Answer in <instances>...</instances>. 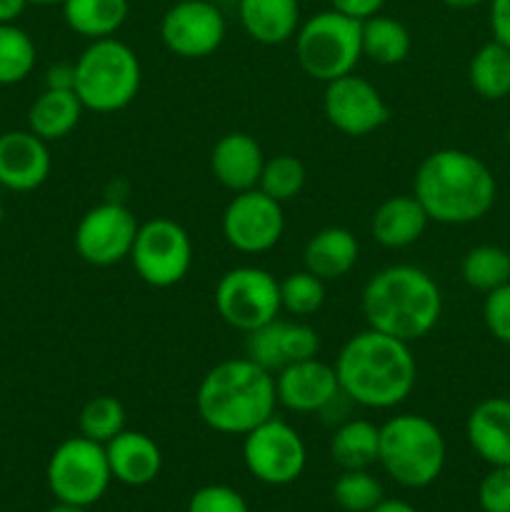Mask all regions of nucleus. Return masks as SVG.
Segmentation results:
<instances>
[{"label": "nucleus", "instance_id": "obj_1", "mask_svg": "<svg viewBox=\"0 0 510 512\" xmlns=\"http://www.w3.org/2000/svg\"><path fill=\"white\" fill-rule=\"evenodd\" d=\"M343 398L370 410H390L405 403L418 380L410 343L368 328L355 333L335 358Z\"/></svg>", "mask_w": 510, "mask_h": 512}, {"label": "nucleus", "instance_id": "obj_2", "mask_svg": "<svg viewBox=\"0 0 510 512\" xmlns=\"http://www.w3.org/2000/svg\"><path fill=\"white\" fill-rule=\"evenodd\" d=\"M413 195L435 223L468 225L490 213L498 183L488 165L473 153L440 148L420 160Z\"/></svg>", "mask_w": 510, "mask_h": 512}, {"label": "nucleus", "instance_id": "obj_3", "mask_svg": "<svg viewBox=\"0 0 510 512\" xmlns=\"http://www.w3.org/2000/svg\"><path fill=\"white\" fill-rule=\"evenodd\" d=\"M275 375L250 358H230L203 375L195 410L220 435H248L275 415Z\"/></svg>", "mask_w": 510, "mask_h": 512}, {"label": "nucleus", "instance_id": "obj_4", "mask_svg": "<svg viewBox=\"0 0 510 512\" xmlns=\"http://www.w3.org/2000/svg\"><path fill=\"white\" fill-rule=\"evenodd\" d=\"M363 315L368 328L415 343L430 335L443 315L438 283L418 265H388L363 288Z\"/></svg>", "mask_w": 510, "mask_h": 512}, {"label": "nucleus", "instance_id": "obj_5", "mask_svg": "<svg viewBox=\"0 0 510 512\" xmlns=\"http://www.w3.org/2000/svg\"><path fill=\"white\" fill-rule=\"evenodd\" d=\"M445 438L425 415L403 413L380 425L378 465L403 488H428L445 468Z\"/></svg>", "mask_w": 510, "mask_h": 512}, {"label": "nucleus", "instance_id": "obj_6", "mask_svg": "<svg viewBox=\"0 0 510 512\" xmlns=\"http://www.w3.org/2000/svg\"><path fill=\"white\" fill-rule=\"evenodd\" d=\"M73 68L75 93L85 110L118 113L138 98L143 68H140L135 50L123 40H90Z\"/></svg>", "mask_w": 510, "mask_h": 512}, {"label": "nucleus", "instance_id": "obj_7", "mask_svg": "<svg viewBox=\"0 0 510 512\" xmlns=\"http://www.w3.org/2000/svg\"><path fill=\"white\" fill-rule=\"evenodd\" d=\"M293 40L300 70L318 83L350 75L363 58L360 20L348 18L333 8L303 20Z\"/></svg>", "mask_w": 510, "mask_h": 512}, {"label": "nucleus", "instance_id": "obj_8", "mask_svg": "<svg viewBox=\"0 0 510 512\" xmlns=\"http://www.w3.org/2000/svg\"><path fill=\"white\" fill-rule=\"evenodd\" d=\"M45 480L58 503L90 508L103 498L113 480L105 445L83 435L63 440L50 455Z\"/></svg>", "mask_w": 510, "mask_h": 512}, {"label": "nucleus", "instance_id": "obj_9", "mask_svg": "<svg viewBox=\"0 0 510 512\" xmlns=\"http://www.w3.org/2000/svg\"><path fill=\"white\" fill-rule=\"evenodd\" d=\"M215 310L233 330L253 333L280 315V280L255 265L228 270L215 285Z\"/></svg>", "mask_w": 510, "mask_h": 512}, {"label": "nucleus", "instance_id": "obj_10", "mask_svg": "<svg viewBox=\"0 0 510 512\" xmlns=\"http://www.w3.org/2000/svg\"><path fill=\"white\" fill-rule=\"evenodd\" d=\"M130 263L150 288H173L185 280L193 265V243L188 230L170 218H153L138 225Z\"/></svg>", "mask_w": 510, "mask_h": 512}, {"label": "nucleus", "instance_id": "obj_11", "mask_svg": "<svg viewBox=\"0 0 510 512\" xmlns=\"http://www.w3.org/2000/svg\"><path fill=\"white\" fill-rule=\"evenodd\" d=\"M243 463L260 483L290 485L303 475L308 450L298 430L273 415L243 435Z\"/></svg>", "mask_w": 510, "mask_h": 512}, {"label": "nucleus", "instance_id": "obj_12", "mask_svg": "<svg viewBox=\"0 0 510 512\" xmlns=\"http://www.w3.org/2000/svg\"><path fill=\"white\" fill-rule=\"evenodd\" d=\"M228 25L213 0H178L160 20V40L183 60H200L223 45Z\"/></svg>", "mask_w": 510, "mask_h": 512}, {"label": "nucleus", "instance_id": "obj_13", "mask_svg": "<svg viewBox=\"0 0 510 512\" xmlns=\"http://www.w3.org/2000/svg\"><path fill=\"white\" fill-rule=\"evenodd\" d=\"M138 225L128 205L115 200L100 203L80 218L73 235L75 250L85 263L95 268L123 263L125 258H130Z\"/></svg>", "mask_w": 510, "mask_h": 512}, {"label": "nucleus", "instance_id": "obj_14", "mask_svg": "<svg viewBox=\"0 0 510 512\" xmlns=\"http://www.w3.org/2000/svg\"><path fill=\"white\" fill-rule=\"evenodd\" d=\"M285 230L283 203L253 188L235 193L223 210V238L245 255L268 253L280 243Z\"/></svg>", "mask_w": 510, "mask_h": 512}, {"label": "nucleus", "instance_id": "obj_15", "mask_svg": "<svg viewBox=\"0 0 510 512\" xmlns=\"http://www.w3.org/2000/svg\"><path fill=\"white\" fill-rule=\"evenodd\" d=\"M323 113L325 120L348 138H365L383 128L390 118L380 90L355 73L325 83Z\"/></svg>", "mask_w": 510, "mask_h": 512}, {"label": "nucleus", "instance_id": "obj_16", "mask_svg": "<svg viewBox=\"0 0 510 512\" xmlns=\"http://www.w3.org/2000/svg\"><path fill=\"white\" fill-rule=\"evenodd\" d=\"M318 350L320 338L308 323L280 320V315L245 335V358H250L273 375L288 365L300 363V360L315 358Z\"/></svg>", "mask_w": 510, "mask_h": 512}, {"label": "nucleus", "instance_id": "obj_17", "mask_svg": "<svg viewBox=\"0 0 510 512\" xmlns=\"http://www.w3.org/2000/svg\"><path fill=\"white\" fill-rule=\"evenodd\" d=\"M275 395L293 413H323L340 398L338 375L333 365L315 358L300 360L275 373Z\"/></svg>", "mask_w": 510, "mask_h": 512}, {"label": "nucleus", "instance_id": "obj_18", "mask_svg": "<svg viewBox=\"0 0 510 512\" xmlns=\"http://www.w3.org/2000/svg\"><path fill=\"white\" fill-rule=\"evenodd\" d=\"M53 160L48 143L30 130L0 133V188L28 193L48 180Z\"/></svg>", "mask_w": 510, "mask_h": 512}, {"label": "nucleus", "instance_id": "obj_19", "mask_svg": "<svg viewBox=\"0 0 510 512\" xmlns=\"http://www.w3.org/2000/svg\"><path fill=\"white\" fill-rule=\"evenodd\" d=\"M265 155L258 140L243 130L225 133L210 153V173L230 193H245L258 188Z\"/></svg>", "mask_w": 510, "mask_h": 512}, {"label": "nucleus", "instance_id": "obj_20", "mask_svg": "<svg viewBox=\"0 0 510 512\" xmlns=\"http://www.w3.org/2000/svg\"><path fill=\"white\" fill-rule=\"evenodd\" d=\"M110 475L120 485L128 488H143L160 475L163 468V453L150 435L140 430H123L105 445Z\"/></svg>", "mask_w": 510, "mask_h": 512}, {"label": "nucleus", "instance_id": "obj_21", "mask_svg": "<svg viewBox=\"0 0 510 512\" xmlns=\"http://www.w3.org/2000/svg\"><path fill=\"white\" fill-rule=\"evenodd\" d=\"M470 448L488 465H510V398H485L465 423Z\"/></svg>", "mask_w": 510, "mask_h": 512}, {"label": "nucleus", "instance_id": "obj_22", "mask_svg": "<svg viewBox=\"0 0 510 512\" xmlns=\"http://www.w3.org/2000/svg\"><path fill=\"white\" fill-rule=\"evenodd\" d=\"M428 223V213L415 195H393L375 208L370 233L383 248L400 250L418 243Z\"/></svg>", "mask_w": 510, "mask_h": 512}, {"label": "nucleus", "instance_id": "obj_23", "mask_svg": "<svg viewBox=\"0 0 510 512\" xmlns=\"http://www.w3.org/2000/svg\"><path fill=\"white\" fill-rule=\"evenodd\" d=\"M238 18L250 40L260 45H283L300 28L298 0H238Z\"/></svg>", "mask_w": 510, "mask_h": 512}, {"label": "nucleus", "instance_id": "obj_24", "mask_svg": "<svg viewBox=\"0 0 510 512\" xmlns=\"http://www.w3.org/2000/svg\"><path fill=\"white\" fill-rule=\"evenodd\" d=\"M358 255L360 245L355 235L348 228L330 225V228L318 230L305 243L303 263L305 270H310L323 283H328V280L345 278L355 268V263H358Z\"/></svg>", "mask_w": 510, "mask_h": 512}, {"label": "nucleus", "instance_id": "obj_25", "mask_svg": "<svg viewBox=\"0 0 510 512\" xmlns=\"http://www.w3.org/2000/svg\"><path fill=\"white\" fill-rule=\"evenodd\" d=\"M83 110L85 108L75 90L45 88L30 105L28 130L38 135V138H43L45 143L63 140L78 128Z\"/></svg>", "mask_w": 510, "mask_h": 512}, {"label": "nucleus", "instance_id": "obj_26", "mask_svg": "<svg viewBox=\"0 0 510 512\" xmlns=\"http://www.w3.org/2000/svg\"><path fill=\"white\" fill-rule=\"evenodd\" d=\"M63 18L85 40L115 38L130 13L128 0H63Z\"/></svg>", "mask_w": 510, "mask_h": 512}, {"label": "nucleus", "instance_id": "obj_27", "mask_svg": "<svg viewBox=\"0 0 510 512\" xmlns=\"http://www.w3.org/2000/svg\"><path fill=\"white\" fill-rule=\"evenodd\" d=\"M380 425L370 420H345L330 438V458L343 470H370L378 463Z\"/></svg>", "mask_w": 510, "mask_h": 512}, {"label": "nucleus", "instance_id": "obj_28", "mask_svg": "<svg viewBox=\"0 0 510 512\" xmlns=\"http://www.w3.org/2000/svg\"><path fill=\"white\" fill-rule=\"evenodd\" d=\"M360 45L365 58L373 63L398 65L410 55L413 38L400 20L378 13L360 23Z\"/></svg>", "mask_w": 510, "mask_h": 512}, {"label": "nucleus", "instance_id": "obj_29", "mask_svg": "<svg viewBox=\"0 0 510 512\" xmlns=\"http://www.w3.org/2000/svg\"><path fill=\"white\" fill-rule=\"evenodd\" d=\"M470 88L483 100H503L510 95V48L498 40L480 45L468 65Z\"/></svg>", "mask_w": 510, "mask_h": 512}, {"label": "nucleus", "instance_id": "obj_30", "mask_svg": "<svg viewBox=\"0 0 510 512\" xmlns=\"http://www.w3.org/2000/svg\"><path fill=\"white\" fill-rule=\"evenodd\" d=\"M460 275L473 290L490 293L510 283V250L498 248V245H475L463 255Z\"/></svg>", "mask_w": 510, "mask_h": 512}, {"label": "nucleus", "instance_id": "obj_31", "mask_svg": "<svg viewBox=\"0 0 510 512\" xmlns=\"http://www.w3.org/2000/svg\"><path fill=\"white\" fill-rule=\"evenodd\" d=\"M35 43L15 23H0V85L23 83L35 68Z\"/></svg>", "mask_w": 510, "mask_h": 512}, {"label": "nucleus", "instance_id": "obj_32", "mask_svg": "<svg viewBox=\"0 0 510 512\" xmlns=\"http://www.w3.org/2000/svg\"><path fill=\"white\" fill-rule=\"evenodd\" d=\"M80 435L95 440L100 445H108L115 435L125 430V408L113 395H95L83 405L78 415Z\"/></svg>", "mask_w": 510, "mask_h": 512}, {"label": "nucleus", "instance_id": "obj_33", "mask_svg": "<svg viewBox=\"0 0 510 512\" xmlns=\"http://www.w3.org/2000/svg\"><path fill=\"white\" fill-rule=\"evenodd\" d=\"M333 500L345 512H370L383 503V485L370 470H343L333 483Z\"/></svg>", "mask_w": 510, "mask_h": 512}, {"label": "nucleus", "instance_id": "obj_34", "mask_svg": "<svg viewBox=\"0 0 510 512\" xmlns=\"http://www.w3.org/2000/svg\"><path fill=\"white\" fill-rule=\"evenodd\" d=\"M305 188V165L300 163L295 155H275V158H265L263 173H260L258 190L270 195L278 203H288V200L298 198L300 190Z\"/></svg>", "mask_w": 510, "mask_h": 512}, {"label": "nucleus", "instance_id": "obj_35", "mask_svg": "<svg viewBox=\"0 0 510 512\" xmlns=\"http://www.w3.org/2000/svg\"><path fill=\"white\" fill-rule=\"evenodd\" d=\"M325 303V283L310 270H298L280 280V305L295 318L315 315Z\"/></svg>", "mask_w": 510, "mask_h": 512}, {"label": "nucleus", "instance_id": "obj_36", "mask_svg": "<svg viewBox=\"0 0 510 512\" xmlns=\"http://www.w3.org/2000/svg\"><path fill=\"white\" fill-rule=\"evenodd\" d=\"M188 512H250L243 495L228 485H203L188 500Z\"/></svg>", "mask_w": 510, "mask_h": 512}, {"label": "nucleus", "instance_id": "obj_37", "mask_svg": "<svg viewBox=\"0 0 510 512\" xmlns=\"http://www.w3.org/2000/svg\"><path fill=\"white\" fill-rule=\"evenodd\" d=\"M483 320L495 340L510 345V283L485 293Z\"/></svg>", "mask_w": 510, "mask_h": 512}, {"label": "nucleus", "instance_id": "obj_38", "mask_svg": "<svg viewBox=\"0 0 510 512\" xmlns=\"http://www.w3.org/2000/svg\"><path fill=\"white\" fill-rule=\"evenodd\" d=\"M483 512H510V465H493L478 485Z\"/></svg>", "mask_w": 510, "mask_h": 512}, {"label": "nucleus", "instance_id": "obj_39", "mask_svg": "<svg viewBox=\"0 0 510 512\" xmlns=\"http://www.w3.org/2000/svg\"><path fill=\"white\" fill-rule=\"evenodd\" d=\"M383 5L385 0H330V8L353 20H360V23L378 15L383 10Z\"/></svg>", "mask_w": 510, "mask_h": 512}, {"label": "nucleus", "instance_id": "obj_40", "mask_svg": "<svg viewBox=\"0 0 510 512\" xmlns=\"http://www.w3.org/2000/svg\"><path fill=\"white\" fill-rule=\"evenodd\" d=\"M493 40L510 48V0H488Z\"/></svg>", "mask_w": 510, "mask_h": 512}, {"label": "nucleus", "instance_id": "obj_41", "mask_svg": "<svg viewBox=\"0 0 510 512\" xmlns=\"http://www.w3.org/2000/svg\"><path fill=\"white\" fill-rule=\"evenodd\" d=\"M45 88L75 90V68L68 63H58L45 73Z\"/></svg>", "mask_w": 510, "mask_h": 512}, {"label": "nucleus", "instance_id": "obj_42", "mask_svg": "<svg viewBox=\"0 0 510 512\" xmlns=\"http://www.w3.org/2000/svg\"><path fill=\"white\" fill-rule=\"evenodd\" d=\"M28 5L30 0H0V23H15Z\"/></svg>", "mask_w": 510, "mask_h": 512}, {"label": "nucleus", "instance_id": "obj_43", "mask_svg": "<svg viewBox=\"0 0 510 512\" xmlns=\"http://www.w3.org/2000/svg\"><path fill=\"white\" fill-rule=\"evenodd\" d=\"M370 512H418L410 503L405 500H383V503L375 505Z\"/></svg>", "mask_w": 510, "mask_h": 512}, {"label": "nucleus", "instance_id": "obj_44", "mask_svg": "<svg viewBox=\"0 0 510 512\" xmlns=\"http://www.w3.org/2000/svg\"><path fill=\"white\" fill-rule=\"evenodd\" d=\"M443 3L453 10H470V8H478V5L488 3V0H443Z\"/></svg>", "mask_w": 510, "mask_h": 512}, {"label": "nucleus", "instance_id": "obj_45", "mask_svg": "<svg viewBox=\"0 0 510 512\" xmlns=\"http://www.w3.org/2000/svg\"><path fill=\"white\" fill-rule=\"evenodd\" d=\"M48 512H88V508H80V505H68V503H55Z\"/></svg>", "mask_w": 510, "mask_h": 512}, {"label": "nucleus", "instance_id": "obj_46", "mask_svg": "<svg viewBox=\"0 0 510 512\" xmlns=\"http://www.w3.org/2000/svg\"><path fill=\"white\" fill-rule=\"evenodd\" d=\"M33 5H55V3H63V0H30Z\"/></svg>", "mask_w": 510, "mask_h": 512}, {"label": "nucleus", "instance_id": "obj_47", "mask_svg": "<svg viewBox=\"0 0 510 512\" xmlns=\"http://www.w3.org/2000/svg\"><path fill=\"white\" fill-rule=\"evenodd\" d=\"M505 143H508V148H510V125H508V130H505Z\"/></svg>", "mask_w": 510, "mask_h": 512}, {"label": "nucleus", "instance_id": "obj_48", "mask_svg": "<svg viewBox=\"0 0 510 512\" xmlns=\"http://www.w3.org/2000/svg\"><path fill=\"white\" fill-rule=\"evenodd\" d=\"M213 3H218V5H223V3H238V0H213Z\"/></svg>", "mask_w": 510, "mask_h": 512}, {"label": "nucleus", "instance_id": "obj_49", "mask_svg": "<svg viewBox=\"0 0 510 512\" xmlns=\"http://www.w3.org/2000/svg\"><path fill=\"white\" fill-rule=\"evenodd\" d=\"M3 218H5V210H3V203H0V225H3Z\"/></svg>", "mask_w": 510, "mask_h": 512}]
</instances>
